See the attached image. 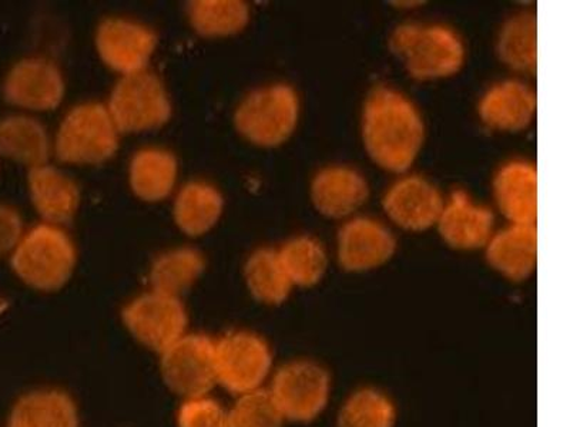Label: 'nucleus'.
I'll use <instances>...</instances> for the list:
<instances>
[{
  "label": "nucleus",
  "instance_id": "obj_1",
  "mask_svg": "<svg viewBox=\"0 0 570 427\" xmlns=\"http://www.w3.org/2000/svg\"><path fill=\"white\" fill-rule=\"evenodd\" d=\"M363 136L371 159L383 169H410L424 141V123L419 110L399 91L379 88L368 96L364 109Z\"/></svg>",
  "mask_w": 570,
  "mask_h": 427
},
{
  "label": "nucleus",
  "instance_id": "obj_2",
  "mask_svg": "<svg viewBox=\"0 0 570 427\" xmlns=\"http://www.w3.org/2000/svg\"><path fill=\"white\" fill-rule=\"evenodd\" d=\"M390 48L416 80L455 75L465 58L460 38L444 27L405 24L391 36Z\"/></svg>",
  "mask_w": 570,
  "mask_h": 427
},
{
  "label": "nucleus",
  "instance_id": "obj_3",
  "mask_svg": "<svg viewBox=\"0 0 570 427\" xmlns=\"http://www.w3.org/2000/svg\"><path fill=\"white\" fill-rule=\"evenodd\" d=\"M75 264L73 242L52 226L33 228L12 254V268L17 276L42 291L62 288L73 272Z\"/></svg>",
  "mask_w": 570,
  "mask_h": 427
},
{
  "label": "nucleus",
  "instance_id": "obj_4",
  "mask_svg": "<svg viewBox=\"0 0 570 427\" xmlns=\"http://www.w3.org/2000/svg\"><path fill=\"white\" fill-rule=\"evenodd\" d=\"M117 133L119 130L104 105L75 107L60 126L56 155L63 162L100 165L111 159L117 151Z\"/></svg>",
  "mask_w": 570,
  "mask_h": 427
},
{
  "label": "nucleus",
  "instance_id": "obj_5",
  "mask_svg": "<svg viewBox=\"0 0 570 427\" xmlns=\"http://www.w3.org/2000/svg\"><path fill=\"white\" fill-rule=\"evenodd\" d=\"M298 98L285 85L259 89L236 111L238 131L254 145L276 147L293 135L298 120Z\"/></svg>",
  "mask_w": 570,
  "mask_h": 427
},
{
  "label": "nucleus",
  "instance_id": "obj_6",
  "mask_svg": "<svg viewBox=\"0 0 570 427\" xmlns=\"http://www.w3.org/2000/svg\"><path fill=\"white\" fill-rule=\"evenodd\" d=\"M107 110L121 133L157 129L171 116L165 86L157 76L145 70L127 75L117 83Z\"/></svg>",
  "mask_w": 570,
  "mask_h": 427
},
{
  "label": "nucleus",
  "instance_id": "obj_7",
  "mask_svg": "<svg viewBox=\"0 0 570 427\" xmlns=\"http://www.w3.org/2000/svg\"><path fill=\"white\" fill-rule=\"evenodd\" d=\"M161 374L176 394L203 398L217 384L216 342L205 335H187L163 352Z\"/></svg>",
  "mask_w": 570,
  "mask_h": 427
},
{
  "label": "nucleus",
  "instance_id": "obj_8",
  "mask_svg": "<svg viewBox=\"0 0 570 427\" xmlns=\"http://www.w3.org/2000/svg\"><path fill=\"white\" fill-rule=\"evenodd\" d=\"M272 354L257 335L228 334L216 344L217 383L233 394H248L266 380Z\"/></svg>",
  "mask_w": 570,
  "mask_h": 427
},
{
  "label": "nucleus",
  "instance_id": "obj_9",
  "mask_svg": "<svg viewBox=\"0 0 570 427\" xmlns=\"http://www.w3.org/2000/svg\"><path fill=\"white\" fill-rule=\"evenodd\" d=\"M269 391L284 419L309 421L327 405L330 376L317 364L297 360L278 370Z\"/></svg>",
  "mask_w": 570,
  "mask_h": 427
},
{
  "label": "nucleus",
  "instance_id": "obj_10",
  "mask_svg": "<svg viewBox=\"0 0 570 427\" xmlns=\"http://www.w3.org/2000/svg\"><path fill=\"white\" fill-rule=\"evenodd\" d=\"M126 327L147 348L165 352L183 338L187 314L177 297L160 292L142 295L125 308Z\"/></svg>",
  "mask_w": 570,
  "mask_h": 427
},
{
  "label": "nucleus",
  "instance_id": "obj_11",
  "mask_svg": "<svg viewBox=\"0 0 570 427\" xmlns=\"http://www.w3.org/2000/svg\"><path fill=\"white\" fill-rule=\"evenodd\" d=\"M65 81L60 70L45 59H24L13 66L3 85L8 103L30 110H53L62 103Z\"/></svg>",
  "mask_w": 570,
  "mask_h": 427
},
{
  "label": "nucleus",
  "instance_id": "obj_12",
  "mask_svg": "<svg viewBox=\"0 0 570 427\" xmlns=\"http://www.w3.org/2000/svg\"><path fill=\"white\" fill-rule=\"evenodd\" d=\"M156 44V34L150 29L124 19L105 20L96 36L100 58L125 76L145 70Z\"/></svg>",
  "mask_w": 570,
  "mask_h": 427
},
{
  "label": "nucleus",
  "instance_id": "obj_13",
  "mask_svg": "<svg viewBox=\"0 0 570 427\" xmlns=\"http://www.w3.org/2000/svg\"><path fill=\"white\" fill-rule=\"evenodd\" d=\"M395 248V238L379 221L355 218L341 228L338 261L347 271H368L389 261Z\"/></svg>",
  "mask_w": 570,
  "mask_h": 427
},
{
  "label": "nucleus",
  "instance_id": "obj_14",
  "mask_svg": "<svg viewBox=\"0 0 570 427\" xmlns=\"http://www.w3.org/2000/svg\"><path fill=\"white\" fill-rule=\"evenodd\" d=\"M384 208L391 220L405 230L424 231L440 220L444 201L430 182L409 177L386 192Z\"/></svg>",
  "mask_w": 570,
  "mask_h": 427
},
{
  "label": "nucleus",
  "instance_id": "obj_15",
  "mask_svg": "<svg viewBox=\"0 0 570 427\" xmlns=\"http://www.w3.org/2000/svg\"><path fill=\"white\" fill-rule=\"evenodd\" d=\"M440 232L451 247L476 249L491 240L493 214L473 205L465 191L458 190L441 212Z\"/></svg>",
  "mask_w": 570,
  "mask_h": 427
},
{
  "label": "nucleus",
  "instance_id": "obj_16",
  "mask_svg": "<svg viewBox=\"0 0 570 427\" xmlns=\"http://www.w3.org/2000/svg\"><path fill=\"white\" fill-rule=\"evenodd\" d=\"M503 216L519 226H534L538 217V172L523 161L509 162L493 182Z\"/></svg>",
  "mask_w": 570,
  "mask_h": 427
},
{
  "label": "nucleus",
  "instance_id": "obj_17",
  "mask_svg": "<svg viewBox=\"0 0 570 427\" xmlns=\"http://www.w3.org/2000/svg\"><path fill=\"white\" fill-rule=\"evenodd\" d=\"M368 185L360 172L348 167H330L314 178L312 197L325 217L350 216L368 200Z\"/></svg>",
  "mask_w": 570,
  "mask_h": 427
},
{
  "label": "nucleus",
  "instance_id": "obj_18",
  "mask_svg": "<svg viewBox=\"0 0 570 427\" xmlns=\"http://www.w3.org/2000/svg\"><path fill=\"white\" fill-rule=\"evenodd\" d=\"M537 96L521 81L509 80L493 86L481 101L483 123L492 129L519 131L532 123Z\"/></svg>",
  "mask_w": 570,
  "mask_h": 427
},
{
  "label": "nucleus",
  "instance_id": "obj_19",
  "mask_svg": "<svg viewBox=\"0 0 570 427\" xmlns=\"http://www.w3.org/2000/svg\"><path fill=\"white\" fill-rule=\"evenodd\" d=\"M538 231L534 226H512L499 232L488 246L487 258L497 271L522 281L537 267Z\"/></svg>",
  "mask_w": 570,
  "mask_h": 427
},
{
  "label": "nucleus",
  "instance_id": "obj_20",
  "mask_svg": "<svg viewBox=\"0 0 570 427\" xmlns=\"http://www.w3.org/2000/svg\"><path fill=\"white\" fill-rule=\"evenodd\" d=\"M29 190L36 210L45 220L69 222L78 211V186L53 167L39 166L30 170Z\"/></svg>",
  "mask_w": 570,
  "mask_h": 427
},
{
  "label": "nucleus",
  "instance_id": "obj_21",
  "mask_svg": "<svg viewBox=\"0 0 570 427\" xmlns=\"http://www.w3.org/2000/svg\"><path fill=\"white\" fill-rule=\"evenodd\" d=\"M8 427H79L78 409L65 391H32L14 405Z\"/></svg>",
  "mask_w": 570,
  "mask_h": 427
},
{
  "label": "nucleus",
  "instance_id": "obj_22",
  "mask_svg": "<svg viewBox=\"0 0 570 427\" xmlns=\"http://www.w3.org/2000/svg\"><path fill=\"white\" fill-rule=\"evenodd\" d=\"M0 155L30 169L45 166L50 155L49 136L38 120L9 116L0 121Z\"/></svg>",
  "mask_w": 570,
  "mask_h": 427
},
{
  "label": "nucleus",
  "instance_id": "obj_23",
  "mask_svg": "<svg viewBox=\"0 0 570 427\" xmlns=\"http://www.w3.org/2000/svg\"><path fill=\"white\" fill-rule=\"evenodd\" d=\"M176 157L165 150H141L130 166V185L141 200L160 201L176 185Z\"/></svg>",
  "mask_w": 570,
  "mask_h": 427
},
{
  "label": "nucleus",
  "instance_id": "obj_24",
  "mask_svg": "<svg viewBox=\"0 0 570 427\" xmlns=\"http://www.w3.org/2000/svg\"><path fill=\"white\" fill-rule=\"evenodd\" d=\"M223 211V197L205 182H191L178 195L175 205L177 226L191 237L210 231Z\"/></svg>",
  "mask_w": 570,
  "mask_h": 427
},
{
  "label": "nucleus",
  "instance_id": "obj_25",
  "mask_svg": "<svg viewBox=\"0 0 570 427\" xmlns=\"http://www.w3.org/2000/svg\"><path fill=\"white\" fill-rule=\"evenodd\" d=\"M205 271V258L193 248L167 252L153 264L150 282L155 292L177 297L185 292Z\"/></svg>",
  "mask_w": 570,
  "mask_h": 427
},
{
  "label": "nucleus",
  "instance_id": "obj_26",
  "mask_svg": "<svg viewBox=\"0 0 570 427\" xmlns=\"http://www.w3.org/2000/svg\"><path fill=\"white\" fill-rule=\"evenodd\" d=\"M246 279L254 298L272 305L284 302L293 287L274 249H258L249 257Z\"/></svg>",
  "mask_w": 570,
  "mask_h": 427
},
{
  "label": "nucleus",
  "instance_id": "obj_27",
  "mask_svg": "<svg viewBox=\"0 0 570 427\" xmlns=\"http://www.w3.org/2000/svg\"><path fill=\"white\" fill-rule=\"evenodd\" d=\"M190 22L202 36H228L242 32L248 23V7L237 0H198L188 4Z\"/></svg>",
  "mask_w": 570,
  "mask_h": 427
},
{
  "label": "nucleus",
  "instance_id": "obj_28",
  "mask_svg": "<svg viewBox=\"0 0 570 427\" xmlns=\"http://www.w3.org/2000/svg\"><path fill=\"white\" fill-rule=\"evenodd\" d=\"M498 53L502 62L519 71L537 69V19L531 13L517 14L499 36Z\"/></svg>",
  "mask_w": 570,
  "mask_h": 427
},
{
  "label": "nucleus",
  "instance_id": "obj_29",
  "mask_svg": "<svg viewBox=\"0 0 570 427\" xmlns=\"http://www.w3.org/2000/svg\"><path fill=\"white\" fill-rule=\"evenodd\" d=\"M278 256L289 281L299 287H312L317 284L327 268L324 248L314 238H295L285 244Z\"/></svg>",
  "mask_w": 570,
  "mask_h": 427
},
{
  "label": "nucleus",
  "instance_id": "obj_30",
  "mask_svg": "<svg viewBox=\"0 0 570 427\" xmlns=\"http://www.w3.org/2000/svg\"><path fill=\"white\" fill-rule=\"evenodd\" d=\"M395 409L380 391H356L341 410L338 427H394Z\"/></svg>",
  "mask_w": 570,
  "mask_h": 427
},
{
  "label": "nucleus",
  "instance_id": "obj_31",
  "mask_svg": "<svg viewBox=\"0 0 570 427\" xmlns=\"http://www.w3.org/2000/svg\"><path fill=\"white\" fill-rule=\"evenodd\" d=\"M283 421L282 410L266 389L244 394L230 411L232 427H282Z\"/></svg>",
  "mask_w": 570,
  "mask_h": 427
},
{
  "label": "nucleus",
  "instance_id": "obj_32",
  "mask_svg": "<svg viewBox=\"0 0 570 427\" xmlns=\"http://www.w3.org/2000/svg\"><path fill=\"white\" fill-rule=\"evenodd\" d=\"M178 427H232L230 414L212 399H190L178 411Z\"/></svg>",
  "mask_w": 570,
  "mask_h": 427
},
{
  "label": "nucleus",
  "instance_id": "obj_33",
  "mask_svg": "<svg viewBox=\"0 0 570 427\" xmlns=\"http://www.w3.org/2000/svg\"><path fill=\"white\" fill-rule=\"evenodd\" d=\"M23 222L17 210L0 205V257L13 252L22 241Z\"/></svg>",
  "mask_w": 570,
  "mask_h": 427
}]
</instances>
